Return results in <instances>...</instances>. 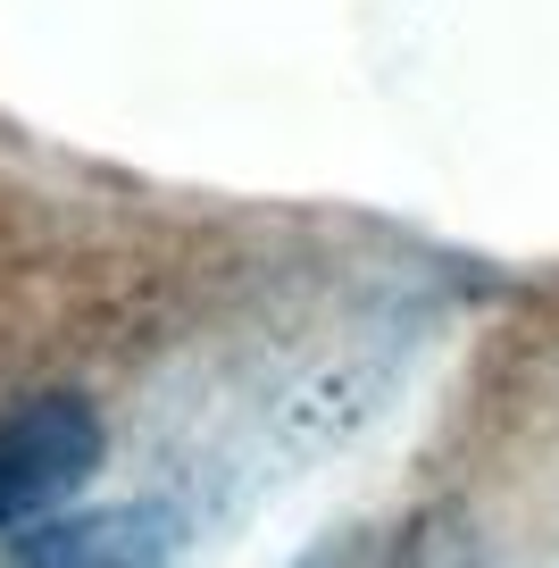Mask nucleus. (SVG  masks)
<instances>
[{
    "label": "nucleus",
    "mask_w": 559,
    "mask_h": 568,
    "mask_svg": "<svg viewBox=\"0 0 559 568\" xmlns=\"http://www.w3.org/2000/svg\"><path fill=\"white\" fill-rule=\"evenodd\" d=\"M101 468V418L68 393H42L18 418H0V535L26 527L34 510L68 501Z\"/></svg>",
    "instance_id": "f257e3e1"
},
{
    "label": "nucleus",
    "mask_w": 559,
    "mask_h": 568,
    "mask_svg": "<svg viewBox=\"0 0 559 568\" xmlns=\"http://www.w3.org/2000/svg\"><path fill=\"white\" fill-rule=\"evenodd\" d=\"M167 551H175V518L118 501V510H75V518L18 535L9 568H167Z\"/></svg>",
    "instance_id": "f03ea898"
}]
</instances>
